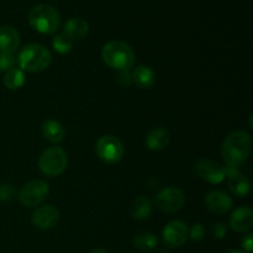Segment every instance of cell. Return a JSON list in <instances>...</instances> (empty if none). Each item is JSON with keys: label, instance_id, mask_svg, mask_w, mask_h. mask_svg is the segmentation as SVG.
<instances>
[{"label": "cell", "instance_id": "2", "mask_svg": "<svg viewBox=\"0 0 253 253\" xmlns=\"http://www.w3.org/2000/svg\"><path fill=\"white\" fill-rule=\"evenodd\" d=\"M21 71L37 73L49 67L52 62L51 52L40 43H29L19 52L16 59Z\"/></svg>", "mask_w": 253, "mask_h": 253}, {"label": "cell", "instance_id": "22", "mask_svg": "<svg viewBox=\"0 0 253 253\" xmlns=\"http://www.w3.org/2000/svg\"><path fill=\"white\" fill-rule=\"evenodd\" d=\"M133 244H135L136 249L140 250V251L150 252L157 247L158 240L151 232H142V234L136 236V239L133 240Z\"/></svg>", "mask_w": 253, "mask_h": 253}, {"label": "cell", "instance_id": "25", "mask_svg": "<svg viewBox=\"0 0 253 253\" xmlns=\"http://www.w3.org/2000/svg\"><path fill=\"white\" fill-rule=\"evenodd\" d=\"M15 194H16V190L11 184L5 183L0 185V202H9L15 197Z\"/></svg>", "mask_w": 253, "mask_h": 253}, {"label": "cell", "instance_id": "9", "mask_svg": "<svg viewBox=\"0 0 253 253\" xmlns=\"http://www.w3.org/2000/svg\"><path fill=\"white\" fill-rule=\"evenodd\" d=\"M195 170L202 179L211 184H219L226 178V167L207 158L198 161L195 165Z\"/></svg>", "mask_w": 253, "mask_h": 253}, {"label": "cell", "instance_id": "26", "mask_svg": "<svg viewBox=\"0 0 253 253\" xmlns=\"http://www.w3.org/2000/svg\"><path fill=\"white\" fill-rule=\"evenodd\" d=\"M205 236V229L202 224H194L190 227L189 232H188V237L193 240V241H202Z\"/></svg>", "mask_w": 253, "mask_h": 253}, {"label": "cell", "instance_id": "6", "mask_svg": "<svg viewBox=\"0 0 253 253\" xmlns=\"http://www.w3.org/2000/svg\"><path fill=\"white\" fill-rule=\"evenodd\" d=\"M98 157L105 163H118L124 156V146L118 137L113 135L101 136L95 145Z\"/></svg>", "mask_w": 253, "mask_h": 253}, {"label": "cell", "instance_id": "4", "mask_svg": "<svg viewBox=\"0 0 253 253\" xmlns=\"http://www.w3.org/2000/svg\"><path fill=\"white\" fill-rule=\"evenodd\" d=\"M30 26L43 35L54 34L61 25V15L56 7L48 4H40L29 12Z\"/></svg>", "mask_w": 253, "mask_h": 253}, {"label": "cell", "instance_id": "10", "mask_svg": "<svg viewBox=\"0 0 253 253\" xmlns=\"http://www.w3.org/2000/svg\"><path fill=\"white\" fill-rule=\"evenodd\" d=\"M188 232H189V229L185 222L178 221V220L170 221L163 229V241L170 247H180L187 242Z\"/></svg>", "mask_w": 253, "mask_h": 253}, {"label": "cell", "instance_id": "14", "mask_svg": "<svg viewBox=\"0 0 253 253\" xmlns=\"http://www.w3.org/2000/svg\"><path fill=\"white\" fill-rule=\"evenodd\" d=\"M230 226L236 232H246L253 226V211L249 207H240L230 217Z\"/></svg>", "mask_w": 253, "mask_h": 253}, {"label": "cell", "instance_id": "32", "mask_svg": "<svg viewBox=\"0 0 253 253\" xmlns=\"http://www.w3.org/2000/svg\"><path fill=\"white\" fill-rule=\"evenodd\" d=\"M158 253H169V252L166 251V250H160V251H158Z\"/></svg>", "mask_w": 253, "mask_h": 253}, {"label": "cell", "instance_id": "21", "mask_svg": "<svg viewBox=\"0 0 253 253\" xmlns=\"http://www.w3.org/2000/svg\"><path fill=\"white\" fill-rule=\"evenodd\" d=\"M25 83V76L24 71H21L20 68H14L9 69V71L5 72L4 76V84L7 89L10 90H16V89L21 88Z\"/></svg>", "mask_w": 253, "mask_h": 253}, {"label": "cell", "instance_id": "30", "mask_svg": "<svg viewBox=\"0 0 253 253\" xmlns=\"http://www.w3.org/2000/svg\"><path fill=\"white\" fill-rule=\"evenodd\" d=\"M90 253H109V252L104 249H95V250H93Z\"/></svg>", "mask_w": 253, "mask_h": 253}, {"label": "cell", "instance_id": "11", "mask_svg": "<svg viewBox=\"0 0 253 253\" xmlns=\"http://www.w3.org/2000/svg\"><path fill=\"white\" fill-rule=\"evenodd\" d=\"M59 219V211L52 205H43L37 208L32 214V224L40 230H49L57 224Z\"/></svg>", "mask_w": 253, "mask_h": 253}, {"label": "cell", "instance_id": "5", "mask_svg": "<svg viewBox=\"0 0 253 253\" xmlns=\"http://www.w3.org/2000/svg\"><path fill=\"white\" fill-rule=\"evenodd\" d=\"M68 158L61 147H49L41 155L39 160L40 170L47 177H57L66 170Z\"/></svg>", "mask_w": 253, "mask_h": 253}, {"label": "cell", "instance_id": "31", "mask_svg": "<svg viewBox=\"0 0 253 253\" xmlns=\"http://www.w3.org/2000/svg\"><path fill=\"white\" fill-rule=\"evenodd\" d=\"M226 253H245V252L239 251V250H231V251H229V252H226Z\"/></svg>", "mask_w": 253, "mask_h": 253}, {"label": "cell", "instance_id": "16", "mask_svg": "<svg viewBox=\"0 0 253 253\" xmlns=\"http://www.w3.org/2000/svg\"><path fill=\"white\" fill-rule=\"evenodd\" d=\"M89 25L85 20L81 17H72L68 21H66L63 26V34L68 36L69 39L73 40H82L88 35Z\"/></svg>", "mask_w": 253, "mask_h": 253}, {"label": "cell", "instance_id": "3", "mask_svg": "<svg viewBox=\"0 0 253 253\" xmlns=\"http://www.w3.org/2000/svg\"><path fill=\"white\" fill-rule=\"evenodd\" d=\"M104 63L116 71H130L135 63V53L127 43L121 41L108 42L101 49Z\"/></svg>", "mask_w": 253, "mask_h": 253}, {"label": "cell", "instance_id": "27", "mask_svg": "<svg viewBox=\"0 0 253 253\" xmlns=\"http://www.w3.org/2000/svg\"><path fill=\"white\" fill-rule=\"evenodd\" d=\"M211 231L216 239H222V237L226 236L227 226L225 224H222V222H216V224L212 225Z\"/></svg>", "mask_w": 253, "mask_h": 253}, {"label": "cell", "instance_id": "23", "mask_svg": "<svg viewBox=\"0 0 253 253\" xmlns=\"http://www.w3.org/2000/svg\"><path fill=\"white\" fill-rule=\"evenodd\" d=\"M52 46L59 54H66L72 49L73 41L64 34H58L52 39Z\"/></svg>", "mask_w": 253, "mask_h": 253}, {"label": "cell", "instance_id": "13", "mask_svg": "<svg viewBox=\"0 0 253 253\" xmlns=\"http://www.w3.org/2000/svg\"><path fill=\"white\" fill-rule=\"evenodd\" d=\"M226 177L227 184L230 190L236 197L242 198L249 194L250 192V182L241 172L237 170V168L226 167Z\"/></svg>", "mask_w": 253, "mask_h": 253}, {"label": "cell", "instance_id": "12", "mask_svg": "<svg viewBox=\"0 0 253 253\" xmlns=\"http://www.w3.org/2000/svg\"><path fill=\"white\" fill-rule=\"evenodd\" d=\"M205 205L215 214H226L232 208V199L227 193L221 190H211L205 197Z\"/></svg>", "mask_w": 253, "mask_h": 253}, {"label": "cell", "instance_id": "19", "mask_svg": "<svg viewBox=\"0 0 253 253\" xmlns=\"http://www.w3.org/2000/svg\"><path fill=\"white\" fill-rule=\"evenodd\" d=\"M42 135L48 142L59 143L64 140V128L58 121L56 120H47L42 125Z\"/></svg>", "mask_w": 253, "mask_h": 253}, {"label": "cell", "instance_id": "17", "mask_svg": "<svg viewBox=\"0 0 253 253\" xmlns=\"http://www.w3.org/2000/svg\"><path fill=\"white\" fill-rule=\"evenodd\" d=\"M170 135L166 128H155L146 136V146L151 151L165 150L169 145Z\"/></svg>", "mask_w": 253, "mask_h": 253}, {"label": "cell", "instance_id": "7", "mask_svg": "<svg viewBox=\"0 0 253 253\" xmlns=\"http://www.w3.org/2000/svg\"><path fill=\"white\" fill-rule=\"evenodd\" d=\"M48 184L43 180L35 179L30 180V182L25 183L19 190V197L20 203L27 208H32L39 205L44 198L48 194Z\"/></svg>", "mask_w": 253, "mask_h": 253}, {"label": "cell", "instance_id": "8", "mask_svg": "<svg viewBox=\"0 0 253 253\" xmlns=\"http://www.w3.org/2000/svg\"><path fill=\"white\" fill-rule=\"evenodd\" d=\"M185 203V195L180 189L174 187L161 190L156 197V205L158 209L166 212H175L183 208Z\"/></svg>", "mask_w": 253, "mask_h": 253}, {"label": "cell", "instance_id": "1", "mask_svg": "<svg viewBox=\"0 0 253 253\" xmlns=\"http://www.w3.org/2000/svg\"><path fill=\"white\" fill-rule=\"evenodd\" d=\"M252 140L247 132L242 130L234 131L224 141L221 156L227 167L237 168L250 157Z\"/></svg>", "mask_w": 253, "mask_h": 253}, {"label": "cell", "instance_id": "18", "mask_svg": "<svg viewBox=\"0 0 253 253\" xmlns=\"http://www.w3.org/2000/svg\"><path fill=\"white\" fill-rule=\"evenodd\" d=\"M131 77H132L133 83L140 89H150L156 81L155 72L147 66L136 67Z\"/></svg>", "mask_w": 253, "mask_h": 253}, {"label": "cell", "instance_id": "24", "mask_svg": "<svg viewBox=\"0 0 253 253\" xmlns=\"http://www.w3.org/2000/svg\"><path fill=\"white\" fill-rule=\"evenodd\" d=\"M15 63H16V59L12 54L0 52V72H6L14 68Z\"/></svg>", "mask_w": 253, "mask_h": 253}, {"label": "cell", "instance_id": "15", "mask_svg": "<svg viewBox=\"0 0 253 253\" xmlns=\"http://www.w3.org/2000/svg\"><path fill=\"white\" fill-rule=\"evenodd\" d=\"M20 46V35L15 27L5 25L0 27V52L14 54Z\"/></svg>", "mask_w": 253, "mask_h": 253}, {"label": "cell", "instance_id": "28", "mask_svg": "<svg viewBox=\"0 0 253 253\" xmlns=\"http://www.w3.org/2000/svg\"><path fill=\"white\" fill-rule=\"evenodd\" d=\"M118 82L121 86H128L132 83V77H131L130 71H120L118 76Z\"/></svg>", "mask_w": 253, "mask_h": 253}, {"label": "cell", "instance_id": "29", "mask_svg": "<svg viewBox=\"0 0 253 253\" xmlns=\"http://www.w3.org/2000/svg\"><path fill=\"white\" fill-rule=\"evenodd\" d=\"M241 245L244 247V250L246 252L251 253L253 251V239H252V235H246V236L242 237L241 240Z\"/></svg>", "mask_w": 253, "mask_h": 253}, {"label": "cell", "instance_id": "20", "mask_svg": "<svg viewBox=\"0 0 253 253\" xmlns=\"http://www.w3.org/2000/svg\"><path fill=\"white\" fill-rule=\"evenodd\" d=\"M152 212V203L148 198L140 197L131 204L130 214L135 220H146Z\"/></svg>", "mask_w": 253, "mask_h": 253}]
</instances>
